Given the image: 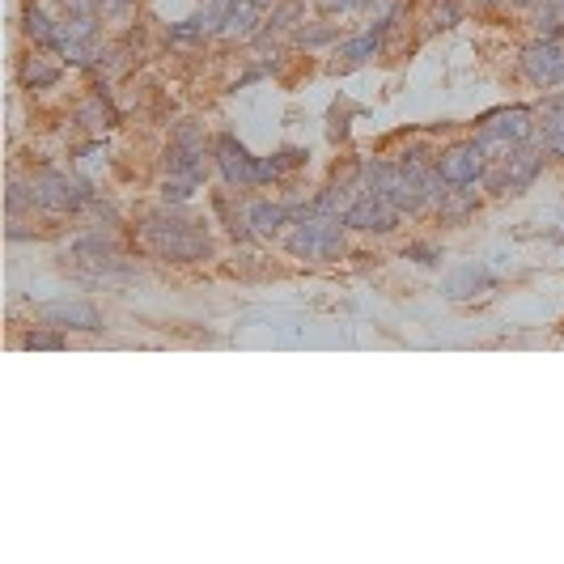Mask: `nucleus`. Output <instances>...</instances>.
Returning a JSON list of instances; mask_svg holds the SVG:
<instances>
[{
  "label": "nucleus",
  "instance_id": "obj_9",
  "mask_svg": "<svg viewBox=\"0 0 564 564\" xmlns=\"http://www.w3.org/2000/svg\"><path fill=\"white\" fill-rule=\"evenodd\" d=\"M488 170V153L480 149V140H463V145H450L437 157V174L446 179V187H471L480 183Z\"/></svg>",
  "mask_w": 564,
  "mask_h": 564
},
{
  "label": "nucleus",
  "instance_id": "obj_34",
  "mask_svg": "<svg viewBox=\"0 0 564 564\" xmlns=\"http://www.w3.org/2000/svg\"><path fill=\"white\" fill-rule=\"evenodd\" d=\"M518 5H539V0H518Z\"/></svg>",
  "mask_w": 564,
  "mask_h": 564
},
{
  "label": "nucleus",
  "instance_id": "obj_31",
  "mask_svg": "<svg viewBox=\"0 0 564 564\" xmlns=\"http://www.w3.org/2000/svg\"><path fill=\"white\" fill-rule=\"evenodd\" d=\"M323 39H331V30H310V34H302V43H323Z\"/></svg>",
  "mask_w": 564,
  "mask_h": 564
},
{
  "label": "nucleus",
  "instance_id": "obj_15",
  "mask_svg": "<svg viewBox=\"0 0 564 564\" xmlns=\"http://www.w3.org/2000/svg\"><path fill=\"white\" fill-rule=\"evenodd\" d=\"M535 115H539V136H543V149H548L552 157H564V94L543 98V107H539Z\"/></svg>",
  "mask_w": 564,
  "mask_h": 564
},
{
  "label": "nucleus",
  "instance_id": "obj_4",
  "mask_svg": "<svg viewBox=\"0 0 564 564\" xmlns=\"http://www.w3.org/2000/svg\"><path fill=\"white\" fill-rule=\"evenodd\" d=\"M539 115L531 111V107H505V111H492V115H484V123H480V149L497 162V157H505V153H514L518 145H526L535 132H539V123H535Z\"/></svg>",
  "mask_w": 564,
  "mask_h": 564
},
{
  "label": "nucleus",
  "instance_id": "obj_26",
  "mask_svg": "<svg viewBox=\"0 0 564 564\" xmlns=\"http://www.w3.org/2000/svg\"><path fill=\"white\" fill-rule=\"evenodd\" d=\"M200 191V183L196 179H174V174H166V183H162V200L166 204H187L191 196Z\"/></svg>",
  "mask_w": 564,
  "mask_h": 564
},
{
  "label": "nucleus",
  "instance_id": "obj_27",
  "mask_svg": "<svg viewBox=\"0 0 564 564\" xmlns=\"http://www.w3.org/2000/svg\"><path fill=\"white\" fill-rule=\"evenodd\" d=\"M403 259H416V263H425V268H433V263H442V251H433L425 242H412L408 251H403Z\"/></svg>",
  "mask_w": 564,
  "mask_h": 564
},
{
  "label": "nucleus",
  "instance_id": "obj_16",
  "mask_svg": "<svg viewBox=\"0 0 564 564\" xmlns=\"http://www.w3.org/2000/svg\"><path fill=\"white\" fill-rule=\"evenodd\" d=\"M484 289H492V272L480 268V263H467V268L450 272V276H446V285H442V293L450 297V302H467V297L484 293Z\"/></svg>",
  "mask_w": 564,
  "mask_h": 564
},
{
  "label": "nucleus",
  "instance_id": "obj_6",
  "mask_svg": "<svg viewBox=\"0 0 564 564\" xmlns=\"http://www.w3.org/2000/svg\"><path fill=\"white\" fill-rule=\"evenodd\" d=\"M543 153L548 149H535L531 140L526 145H518L514 153H505L497 157L488 170H484V183L488 191H497V196H505V191H522V187H531L539 179V170H543Z\"/></svg>",
  "mask_w": 564,
  "mask_h": 564
},
{
  "label": "nucleus",
  "instance_id": "obj_23",
  "mask_svg": "<svg viewBox=\"0 0 564 564\" xmlns=\"http://www.w3.org/2000/svg\"><path fill=\"white\" fill-rule=\"evenodd\" d=\"M471 208H475V191L458 187V191H446L442 204H437V213H442V221H458V217H467Z\"/></svg>",
  "mask_w": 564,
  "mask_h": 564
},
{
  "label": "nucleus",
  "instance_id": "obj_7",
  "mask_svg": "<svg viewBox=\"0 0 564 564\" xmlns=\"http://www.w3.org/2000/svg\"><path fill=\"white\" fill-rule=\"evenodd\" d=\"M522 73L531 77L539 90L564 85V34H539V39L522 51Z\"/></svg>",
  "mask_w": 564,
  "mask_h": 564
},
{
  "label": "nucleus",
  "instance_id": "obj_12",
  "mask_svg": "<svg viewBox=\"0 0 564 564\" xmlns=\"http://www.w3.org/2000/svg\"><path fill=\"white\" fill-rule=\"evenodd\" d=\"M213 153H217V166H221V174H225V183H229V187H255V183H263L259 157L246 153L234 136H217Z\"/></svg>",
  "mask_w": 564,
  "mask_h": 564
},
{
  "label": "nucleus",
  "instance_id": "obj_11",
  "mask_svg": "<svg viewBox=\"0 0 564 564\" xmlns=\"http://www.w3.org/2000/svg\"><path fill=\"white\" fill-rule=\"evenodd\" d=\"M395 221H399V208L386 196H378V191H369V187H365V196L344 213V225L348 229H365V234H391Z\"/></svg>",
  "mask_w": 564,
  "mask_h": 564
},
{
  "label": "nucleus",
  "instance_id": "obj_20",
  "mask_svg": "<svg viewBox=\"0 0 564 564\" xmlns=\"http://www.w3.org/2000/svg\"><path fill=\"white\" fill-rule=\"evenodd\" d=\"M22 30L30 34L39 47H60V26L51 22V17L43 13V9H26V17H22Z\"/></svg>",
  "mask_w": 564,
  "mask_h": 564
},
{
  "label": "nucleus",
  "instance_id": "obj_19",
  "mask_svg": "<svg viewBox=\"0 0 564 564\" xmlns=\"http://www.w3.org/2000/svg\"><path fill=\"white\" fill-rule=\"evenodd\" d=\"M246 217H251V229L255 234H280V225H289V204H268V200H259V204H251L246 208Z\"/></svg>",
  "mask_w": 564,
  "mask_h": 564
},
{
  "label": "nucleus",
  "instance_id": "obj_25",
  "mask_svg": "<svg viewBox=\"0 0 564 564\" xmlns=\"http://www.w3.org/2000/svg\"><path fill=\"white\" fill-rule=\"evenodd\" d=\"M81 123H85V128H94V132H107L111 123H115V111L107 107V102H102V94H94V98L81 107Z\"/></svg>",
  "mask_w": 564,
  "mask_h": 564
},
{
  "label": "nucleus",
  "instance_id": "obj_3",
  "mask_svg": "<svg viewBox=\"0 0 564 564\" xmlns=\"http://www.w3.org/2000/svg\"><path fill=\"white\" fill-rule=\"evenodd\" d=\"M289 255L293 259H340L344 255V217H331V213H310L289 229Z\"/></svg>",
  "mask_w": 564,
  "mask_h": 564
},
{
  "label": "nucleus",
  "instance_id": "obj_24",
  "mask_svg": "<svg viewBox=\"0 0 564 564\" xmlns=\"http://www.w3.org/2000/svg\"><path fill=\"white\" fill-rule=\"evenodd\" d=\"M535 30H539V34H560V30H564V0H539V9H535Z\"/></svg>",
  "mask_w": 564,
  "mask_h": 564
},
{
  "label": "nucleus",
  "instance_id": "obj_2",
  "mask_svg": "<svg viewBox=\"0 0 564 564\" xmlns=\"http://www.w3.org/2000/svg\"><path fill=\"white\" fill-rule=\"evenodd\" d=\"M145 246L157 255V259H170V263H196V259H208L213 255V238L200 221H191L183 213H153L145 217Z\"/></svg>",
  "mask_w": 564,
  "mask_h": 564
},
{
  "label": "nucleus",
  "instance_id": "obj_8",
  "mask_svg": "<svg viewBox=\"0 0 564 564\" xmlns=\"http://www.w3.org/2000/svg\"><path fill=\"white\" fill-rule=\"evenodd\" d=\"M166 174H174V179H196V183H204V136H200L196 123H179V132L170 136Z\"/></svg>",
  "mask_w": 564,
  "mask_h": 564
},
{
  "label": "nucleus",
  "instance_id": "obj_10",
  "mask_svg": "<svg viewBox=\"0 0 564 564\" xmlns=\"http://www.w3.org/2000/svg\"><path fill=\"white\" fill-rule=\"evenodd\" d=\"M60 56L68 64H94L102 56V34L94 17H68L60 22Z\"/></svg>",
  "mask_w": 564,
  "mask_h": 564
},
{
  "label": "nucleus",
  "instance_id": "obj_22",
  "mask_svg": "<svg viewBox=\"0 0 564 564\" xmlns=\"http://www.w3.org/2000/svg\"><path fill=\"white\" fill-rule=\"evenodd\" d=\"M297 166H306V149H280L276 157H268V162H259V174H263V183H272L285 170H297Z\"/></svg>",
  "mask_w": 564,
  "mask_h": 564
},
{
  "label": "nucleus",
  "instance_id": "obj_18",
  "mask_svg": "<svg viewBox=\"0 0 564 564\" xmlns=\"http://www.w3.org/2000/svg\"><path fill=\"white\" fill-rule=\"evenodd\" d=\"M255 30H259V9L251 5V0H229L225 26H221L225 39H251Z\"/></svg>",
  "mask_w": 564,
  "mask_h": 564
},
{
  "label": "nucleus",
  "instance_id": "obj_1",
  "mask_svg": "<svg viewBox=\"0 0 564 564\" xmlns=\"http://www.w3.org/2000/svg\"><path fill=\"white\" fill-rule=\"evenodd\" d=\"M442 174H437V162L425 166L420 157H408V162H369L365 166V187L378 191V196L391 200L399 213H420L429 204H442Z\"/></svg>",
  "mask_w": 564,
  "mask_h": 564
},
{
  "label": "nucleus",
  "instance_id": "obj_17",
  "mask_svg": "<svg viewBox=\"0 0 564 564\" xmlns=\"http://www.w3.org/2000/svg\"><path fill=\"white\" fill-rule=\"evenodd\" d=\"M391 22H395V13H391V17H382L378 26H369V30L361 34V39L344 43V47H340L344 64H361V60H369V56H378V51H382V43H386V30H391Z\"/></svg>",
  "mask_w": 564,
  "mask_h": 564
},
{
  "label": "nucleus",
  "instance_id": "obj_29",
  "mask_svg": "<svg viewBox=\"0 0 564 564\" xmlns=\"http://www.w3.org/2000/svg\"><path fill=\"white\" fill-rule=\"evenodd\" d=\"M22 344H26V348H64L60 336H43V331H34V336H26Z\"/></svg>",
  "mask_w": 564,
  "mask_h": 564
},
{
  "label": "nucleus",
  "instance_id": "obj_30",
  "mask_svg": "<svg viewBox=\"0 0 564 564\" xmlns=\"http://www.w3.org/2000/svg\"><path fill=\"white\" fill-rule=\"evenodd\" d=\"M361 0H319V9L323 13H348V9H357Z\"/></svg>",
  "mask_w": 564,
  "mask_h": 564
},
{
  "label": "nucleus",
  "instance_id": "obj_33",
  "mask_svg": "<svg viewBox=\"0 0 564 564\" xmlns=\"http://www.w3.org/2000/svg\"><path fill=\"white\" fill-rule=\"evenodd\" d=\"M251 5H255V9H272V0H251Z\"/></svg>",
  "mask_w": 564,
  "mask_h": 564
},
{
  "label": "nucleus",
  "instance_id": "obj_32",
  "mask_svg": "<svg viewBox=\"0 0 564 564\" xmlns=\"http://www.w3.org/2000/svg\"><path fill=\"white\" fill-rule=\"evenodd\" d=\"M132 0H102V9H111V13H119V9H128Z\"/></svg>",
  "mask_w": 564,
  "mask_h": 564
},
{
  "label": "nucleus",
  "instance_id": "obj_5",
  "mask_svg": "<svg viewBox=\"0 0 564 564\" xmlns=\"http://www.w3.org/2000/svg\"><path fill=\"white\" fill-rule=\"evenodd\" d=\"M30 191H34V204H39L43 213H77V208L94 200L90 183H81L64 170H39L30 179Z\"/></svg>",
  "mask_w": 564,
  "mask_h": 564
},
{
  "label": "nucleus",
  "instance_id": "obj_21",
  "mask_svg": "<svg viewBox=\"0 0 564 564\" xmlns=\"http://www.w3.org/2000/svg\"><path fill=\"white\" fill-rule=\"evenodd\" d=\"M56 81H60V68L47 64L43 56H30L22 64V85L26 90H47V85H56Z\"/></svg>",
  "mask_w": 564,
  "mask_h": 564
},
{
  "label": "nucleus",
  "instance_id": "obj_14",
  "mask_svg": "<svg viewBox=\"0 0 564 564\" xmlns=\"http://www.w3.org/2000/svg\"><path fill=\"white\" fill-rule=\"evenodd\" d=\"M225 9H229V0H208V5H204L196 17H187L183 26L170 30V39H174V43H196V39H208V34H221Z\"/></svg>",
  "mask_w": 564,
  "mask_h": 564
},
{
  "label": "nucleus",
  "instance_id": "obj_28",
  "mask_svg": "<svg viewBox=\"0 0 564 564\" xmlns=\"http://www.w3.org/2000/svg\"><path fill=\"white\" fill-rule=\"evenodd\" d=\"M102 5V0H64L68 17H94V9Z\"/></svg>",
  "mask_w": 564,
  "mask_h": 564
},
{
  "label": "nucleus",
  "instance_id": "obj_13",
  "mask_svg": "<svg viewBox=\"0 0 564 564\" xmlns=\"http://www.w3.org/2000/svg\"><path fill=\"white\" fill-rule=\"evenodd\" d=\"M39 314L60 331H90V336L102 331V314L90 302H47Z\"/></svg>",
  "mask_w": 564,
  "mask_h": 564
}]
</instances>
